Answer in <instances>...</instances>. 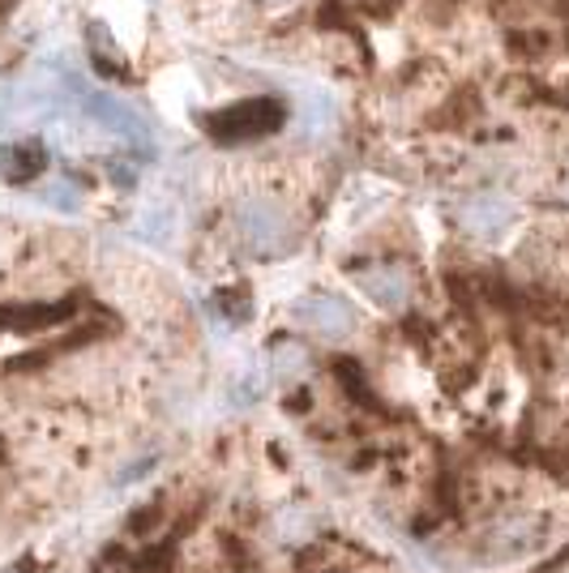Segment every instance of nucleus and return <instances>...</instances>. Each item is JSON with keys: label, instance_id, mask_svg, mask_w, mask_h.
<instances>
[{"label": "nucleus", "instance_id": "5", "mask_svg": "<svg viewBox=\"0 0 569 573\" xmlns=\"http://www.w3.org/2000/svg\"><path fill=\"white\" fill-rule=\"evenodd\" d=\"M296 321H300L309 334L325 338V343H343V338H352V334L360 330V317H356V309H352L347 300L330 296V291L305 296V300L296 305Z\"/></svg>", "mask_w": 569, "mask_h": 573}, {"label": "nucleus", "instance_id": "6", "mask_svg": "<svg viewBox=\"0 0 569 573\" xmlns=\"http://www.w3.org/2000/svg\"><path fill=\"white\" fill-rule=\"evenodd\" d=\"M86 111H91V120H95V124H104L107 133L125 138L129 146L151 151L155 133H151V124H146V120H142V116H138L129 104H120V99H111V95H86Z\"/></svg>", "mask_w": 569, "mask_h": 573}, {"label": "nucleus", "instance_id": "2", "mask_svg": "<svg viewBox=\"0 0 569 573\" xmlns=\"http://www.w3.org/2000/svg\"><path fill=\"white\" fill-rule=\"evenodd\" d=\"M352 278H356V287H360L364 296L381 309V313L390 317H403L412 309L415 300V274L407 261L399 258H377V261H364L352 270Z\"/></svg>", "mask_w": 569, "mask_h": 573}, {"label": "nucleus", "instance_id": "9", "mask_svg": "<svg viewBox=\"0 0 569 573\" xmlns=\"http://www.w3.org/2000/svg\"><path fill=\"white\" fill-rule=\"evenodd\" d=\"M334 120H339V111H334V104H330V95H321V91L305 95V104H300V124H305V133H309V138L330 133V129H334Z\"/></svg>", "mask_w": 569, "mask_h": 573}, {"label": "nucleus", "instance_id": "10", "mask_svg": "<svg viewBox=\"0 0 569 573\" xmlns=\"http://www.w3.org/2000/svg\"><path fill=\"white\" fill-rule=\"evenodd\" d=\"M309 372V351L300 343H278L274 347V377H305Z\"/></svg>", "mask_w": 569, "mask_h": 573}, {"label": "nucleus", "instance_id": "13", "mask_svg": "<svg viewBox=\"0 0 569 573\" xmlns=\"http://www.w3.org/2000/svg\"><path fill=\"white\" fill-rule=\"evenodd\" d=\"M557 573H569V565H561V570H557Z\"/></svg>", "mask_w": 569, "mask_h": 573}, {"label": "nucleus", "instance_id": "11", "mask_svg": "<svg viewBox=\"0 0 569 573\" xmlns=\"http://www.w3.org/2000/svg\"><path fill=\"white\" fill-rule=\"evenodd\" d=\"M214 305H227V309H218V313L227 317V321H245V317H249V300H245V296H236V291H227V296H218Z\"/></svg>", "mask_w": 569, "mask_h": 573}, {"label": "nucleus", "instance_id": "1", "mask_svg": "<svg viewBox=\"0 0 569 573\" xmlns=\"http://www.w3.org/2000/svg\"><path fill=\"white\" fill-rule=\"evenodd\" d=\"M236 223H240V240L258 253V258H278L296 244V223L287 206L270 202V198H249L245 206L236 210Z\"/></svg>", "mask_w": 569, "mask_h": 573}, {"label": "nucleus", "instance_id": "4", "mask_svg": "<svg viewBox=\"0 0 569 573\" xmlns=\"http://www.w3.org/2000/svg\"><path fill=\"white\" fill-rule=\"evenodd\" d=\"M454 218H459L463 236L493 244V240H501L518 223V202L510 193H501V189H475V193H466L463 202H459Z\"/></svg>", "mask_w": 569, "mask_h": 573}, {"label": "nucleus", "instance_id": "12", "mask_svg": "<svg viewBox=\"0 0 569 573\" xmlns=\"http://www.w3.org/2000/svg\"><path fill=\"white\" fill-rule=\"evenodd\" d=\"M39 198H44V202H56V210H78V193H73L69 184H52V189H44Z\"/></svg>", "mask_w": 569, "mask_h": 573}, {"label": "nucleus", "instance_id": "7", "mask_svg": "<svg viewBox=\"0 0 569 573\" xmlns=\"http://www.w3.org/2000/svg\"><path fill=\"white\" fill-rule=\"evenodd\" d=\"M484 544H488L493 557H518V552H531V548L540 544V518H535V514H510V518H497Z\"/></svg>", "mask_w": 569, "mask_h": 573}, {"label": "nucleus", "instance_id": "8", "mask_svg": "<svg viewBox=\"0 0 569 573\" xmlns=\"http://www.w3.org/2000/svg\"><path fill=\"white\" fill-rule=\"evenodd\" d=\"M44 167H48V151L39 142H9V146H0V176L13 180V184L35 180Z\"/></svg>", "mask_w": 569, "mask_h": 573}, {"label": "nucleus", "instance_id": "3", "mask_svg": "<svg viewBox=\"0 0 569 573\" xmlns=\"http://www.w3.org/2000/svg\"><path fill=\"white\" fill-rule=\"evenodd\" d=\"M283 116L287 111L278 99H245V104H232L206 116V133L214 142H258L283 124Z\"/></svg>", "mask_w": 569, "mask_h": 573}]
</instances>
